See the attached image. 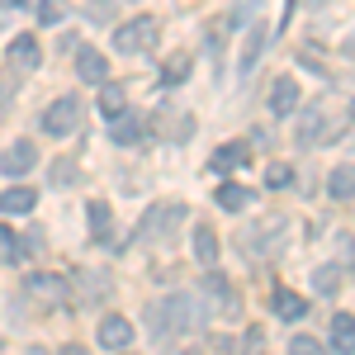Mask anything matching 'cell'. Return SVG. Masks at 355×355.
Instances as JSON below:
<instances>
[{"label": "cell", "mask_w": 355, "mask_h": 355, "mask_svg": "<svg viewBox=\"0 0 355 355\" xmlns=\"http://www.w3.org/2000/svg\"><path fill=\"white\" fill-rule=\"evenodd\" d=\"M62 15H67L62 0H38V24H62Z\"/></svg>", "instance_id": "f1b7e54d"}, {"label": "cell", "mask_w": 355, "mask_h": 355, "mask_svg": "<svg viewBox=\"0 0 355 355\" xmlns=\"http://www.w3.org/2000/svg\"><path fill=\"white\" fill-rule=\"evenodd\" d=\"M28 294L43 299V303H67V299H71L67 279H57V275H28Z\"/></svg>", "instance_id": "30bf717a"}, {"label": "cell", "mask_w": 355, "mask_h": 355, "mask_svg": "<svg viewBox=\"0 0 355 355\" xmlns=\"http://www.w3.org/2000/svg\"><path fill=\"white\" fill-rule=\"evenodd\" d=\"M57 355H90V351H85V346H62Z\"/></svg>", "instance_id": "836d02e7"}, {"label": "cell", "mask_w": 355, "mask_h": 355, "mask_svg": "<svg viewBox=\"0 0 355 355\" xmlns=\"http://www.w3.org/2000/svg\"><path fill=\"white\" fill-rule=\"evenodd\" d=\"M175 223H185V204H180V199H171V204H162V209H152V214L142 218V227H137V242L171 237V227H175Z\"/></svg>", "instance_id": "277c9868"}, {"label": "cell", "mask_w": 355, "mask_h": 355, "mask_svg": "<svg viewBox=\"0 0 355 355\" xmlns=\"http://www.w3.org/2000/svg\"><path fill=\"white\" fill-rule=\"evenodd\" d=\"M270 308H275V318H284V322H299L303 313H308V299H303V294H294V289H275Z\"/></svg>", "instance_id": "7c38bea8"}, {"label": "cell", "mask_w": 355, "mask_h": 355, "mask_svg": "<svg viewBox=\"0 0 355 355\" xmlns=\"http://www.w3.org/2000/svg\"><path fill=\"white\" fill-rule=\"evenodd\" d=\"M114 10H119V0H90V5H85V19H90V24H110Z\"/></svg>", "instance_id": "4316f807"}, {"label": "cell", "mask_w": 355, "mask_h": 355, "mask_svg": "<svg viewBox=\"0 0 355 355\" xmlns=\"http://www.w3.org/2000/svg\"><path fill=\"white\" fill-rule=\"evenodd\" d=\"M81 180V166H76V157H57L53 166H48V185L53 190H71Z\"/></svg>", "instance_id": "2e32d148"}, {"label": "cell", "mask_w": 355, "mask_h": 355, "mask_svg": "<svg viewBox=\"0 0 355 355\" xmlns=\"http://www.w3.org/2000/svg\"><path fill=\"white\" fill-rule=\"evenodd\" d=\"M76 71H81L90 85H105V76H110V62L95 53V48H81V53H76Z\"/></svg>", "instance_id": "9a60e30c"}, {"label": "cell", "mask_w": 355, "mask_h": 355, "mask_svg": "<svg viewBox=\"0 0 355 355\" xmlns=\"http://www.w3.org/2000/svg\"><path fill=\"white\" fill-rule=\"evenodd\" d=\"M194 261H199V266H209V270L218 266V237H214V227H209V223H199V227H194Z\"/></svg>", "instance_id": "5bb4252c"}, {"label": "cell", "mask_w": 355, "mask_h": 355, "mask_svg": "<svg viewBox=\"0 0 355 355\" xmlns=\"http://www.w3.org/2000/svg\"><path fill=\"white\" fill-rule=\"evenodd\" d=\"M190 67H194L190 53H171V57L162 62V81H166V85H180L185 76H190Z\"/></svg>", "instance_id": "7402d4cb"}, {"label": "cell", "mask_w": 355, "mask_h": 355, "mask_svg": "<svg viewBox=\"0 0 355 355\" xmlns=\"http://www.w3.org/2000/svg\"><path fill=\"white\" fill-rule=\"evenodd\" d=\"M199 322H204V308H199L194 294H171V299H162V303H152V308H147V327H152L157 341L185 336V331L199 327Z\"/></svg>", "instance_id": "6da1fadb"}, {"label": "cell", "mask_w": 355, "mask_h": 355, "mask_svg": "<svg viewBox=\"0 0 355 355\" xmlns=\"http://www.w3.org/2000/svg\"><path fill=\"white\" fill-rule=\"evenodd\" d=\"M327 194L331 199H355V166L346 162V166H336L327 175Z\"/></svg>", "instance_id": "d6986e66"}, {"label": "cell", "mask_w": 355, "mask_h": 355, "mask_svg": "<svg viewBox=\"0 0 355 355\" xmlns=\"http://www.w3.org/2000/svg\"><path fill=\"white\" fill-rule=\"evenodd\" d=\"M327 346L341 351V355H355V318L351 313H336V318H331V341Z\"/></svg>", "instance_id": "4fadbf2b"}, {"label": "cell", "mask_w": 355, "mask_h": 355, "mask_svg": "<svg viewBox=\"0 0 355 355\" xmlns=\"http://www.w3.org/2000/svg\"><path fill=\"white\" fill-rule=\"evenodd\" d=\"M218 53H223V24H209V57L218 62Z\"/></svg>", "instance_id": "1f68e13d"}, {"label": "cell", "mask_w": 355, "mask_h": 355, "mask_svg": "<svg viewBox=\"0 0 355 355\" xmlns=\"http://www.w3.org/2000/svg\"><path fill=\"white\" fill-rule=\"evenodd\" d=\"M289 355H327V346L313 336H289Z\"/></svg>", "instance_id": "83f0119b"}, {"label": "cell", "mask_w": 355, "mask_h": 355, "mask_svg": "<svg viewBox=\"0 0 355 355\" xmlns=\"http://www.w3.org/2000/svg\"><path fill=\"white\" fill-rule=\"evenodd\" d=\"M313 289L331 299V294L341 289V266H318V270H313Z\"/></svg>", "instance_id": "484cf974"}, {"label": "cell", "mask_w": 355, "mask_h": 355, "mask_svg": "<svg viewBox=\"0 0 355 355\" xmlns=\"http://www.w3.org/2000/svg\"><path fill=\"white\" fill-rule=\"evenodd\" d=\"M351 119H355V100H351Z\"/></svg>", "instance_id": "d590c367"}, {"label": "cell", "mask_w": 355, "mask_h": 355, "mask_svg": "<svg viewBox=\"0 0 355 355\" xmlns=\"http://www.w3.org/2000/svg\"><path fill=\"white\" fill-rule=\"evenodd\" d=\"M33 204H38V190H28V185H19V190H5V194H0V214H5V218L33 214Z\"/></svg>", "instance_id": "8fae6325"}, {"label": "cell", "mask_w": 355, "mask_h": 355, "mask_svg": "<svg viewBox=\"0 0 355 355\" xmlns=\"http://www.w3.org/2000/svg\"><path fill=\"white\" fill-rule=\"evenodd\" d=\"M33 166H38V147H33L28 137L10 142V152H0V171H5V175H28Z\"/></svg>", "instance_id": "8992f818"}, {"label": "cell", "mask_w": 355, "mask_h": 355, "mask_svg": "<svg viewBox=\"0 0 355 355\" xmlns=\"http://www.w3.org/2000/svg\"><path fill=\"white\" fill-rule=\"evenodd\" d=\"M157 128H162L166 137H171V142H185V137H190V114H180V110H162V119H157Z\"/></svg>", "instance_id": "ac0fdd59"}, {"label": "cell", "mask_w": 355, "mask_h": 355, "mask_svg": "<svg viewBox=\"0 0 355 355\" xmlns=\"http://www.w3.org/2000/svg\"><path fill=\"white\" fill-rule=\"evenodd\" d=\"M0 256H5V261H19V242H15L10 227H0Z\"/></svg>", "instance_id": "4dcf8cb0"}, {"label": "cell", "mask_w": 355, "mask_h": 355, "mask_svg": "<svg viewBox=\"0 0 355 355\" xmlns=\"http://www.w3.org/2000/svg\"><path fill=\"white\" fill-rule=\"evenodd\" d=\"M28 355H43V351H28Z\"/></svg>", "instance_id": "8d00e7d4"}, {"label": "cell", "mask_w": 355, "mask_h": 355, "mask_svg": "<svg viewBox=\"0 0 355 355\" xmlns=\"http://www.w3.org/2000/svg\"><path fill=\"white\" fill-rule=\"evenodd\" d=\"M256 5H261V0H237V5H232V24H237V19H246Z\"/></svg>", "instance_id": "d6a6232c"}, {"label": "cell", "mask_w": 355, "mask_h": 355, "mask_svg": "<svg viewBox=\"0 0 355 355\" xmlns=\"http://www.w3.org/2000/svg\"><path fill=\"white\" fill-rule=\"evenodd\" d=\"M85 218H90V237L95 242H110V204L105 199H90L85 204Z\"/></svg>", "instance_id": "ffe728a7"}, {"label": "cell", "mask_w": 355, "mask_h": 355, "mask_svg": "<svg viewBox=\"0 0 355 355\" xmlns=\"http://www.w3.org/2000/svg\"><path fill=\"white\" fill-rule=\"evenodd\" d=\"M0 5H5V10H24L28 0H0Z\"/></svg>", "instance_id": "e575fe53"}, {"label": "cell", "mask_w": 355, "mask_h": 355, "mask_svg": "<svg viewBox=\"0 0 355 355\" xmlns=\"http://www.w3.org/2000/svg\"><path fill=\"white\" fill-rule=\"evenodd\" d=\"M157 33H162V19H157V15H137L133 24L114 28V48L123 57H137V53H147V48L157 43Z\"/></svg>", "instance_id": "7a4b0ae2"}, {"label": "cell", "mask_w": 355, "mask_h": 355, "mask_svg": "<svg viewBox=\"0 0 355 355\" xmlns=\"http://www.w3.org/2000/svg\"><path fill=\"white\" fill-rule=\"evenodd\" d=\"M266 43H270V33H266V24H251L242 38V57H237V76H251L256 71V62H261V53H266Z\"/></svg>", "instance_id": "52a82bcc"}, {"label": "cell", "mask_w": 355, "mask_h": 355, "mask_svg": "<svg viewBox=\"0 0 355 355\" xmlns=\"http://www.w3.org/2000/svg\"><path fill=\"white\" fill-rule=\"evenodd\" d=\"M204 289H209V294L218 299L223 313H232V308H237V289L227 284V275H223V270H209V275H204Z\"/></svg>", "instance_id": "e0dca14e"}, {"label": "cell", "mask_w": 355, "mask_h": 355, "mask_svg": "<svg viewBox=\"0 0 355 355\" xmlns=\"http://www.w3.org/2000/svg\"><path fill=\"white\" fill-rule=\"evenodd\" d=\"M218 204L227 209V214H242L246 204H251V194H246L237 180H227V185H218Z\"/></svg>", "instance_id": "cb8c5ba5"}, {"label": "cell", "mask_w": 355, "mask_h": 355, "mask_svg": "<svg viewBox=\"0 0 355 355\" xmlns=\"http://www.w3.org/2000/svg\"><path fill=\"white\" fill-rule=\"evenodd\" d=\"M100 110L110 114V119H119V114L128 110V100H123V85H110V81L100 85Z\"/></svg>", "instance_id": "d4e9b609"}, {"label": "cell", "mask_w": 355, "mask_h": 355, "mask_svg": "<svg viewBox=\"0 0 355 355\" xmlns=\"http://www.w3.org/2000/svg\"><path fill=\"white\" fill-rule=\"evenodd\" d=\"M289 180H294V171H289V166H279V162H275L270 171H266V185H270V190H284Z\"/></svg>", "instance_id": "f546056e"}, {"label": "cell", "mask_w": 355, "mask_h": 355, "mask_svg": "<svg viewBox=\"0 0 355 355\" xmlns=\"http://www.w3.org/2000/svg\"><path fill=\"white\" fill-rule=\"evenodd\" d=\"M81 128V100L76 95H62V100H53L48 105V114H43V133L48 137H67Z\"/></svg>", "instance_id": "3957f363"}, {"label": "cell", "mask_w": 355, "mask_h": 355, "mask_svg": "<svg viewBox=\"0 0 355 355\" xmlns=\"http://www.w3.org/2000/svg\"><path fill=\"white\" fill-rule=\"evenodd\" d=\"M38 62H43V53H38V38H28V33L10 38V71H33Z\"/></svg>", "instance_id": "9c48e42d"}, {"label": "cell", "mask_w": 355, "mask_h": 355, "mask_svg": "<svg viewBox=\"0 0 355 355\" xmlns=\"http://www.w3.org/2000/svg\"><path fill=\"white\" fill-rule=\"evenodd\" d=\"M110 137L119 142V147H133L137 137H142V123H137V114L123 110V119H114V123H110Z\"/></svg>", "instance_id": "44dd1931"}, {"label": "cell", "mask_w": 355, "mask_h": 355, "mask_svg": "<svg viewBox=\"0 0 355 355\" xmlns=\"http://www.w3.org/2000/svg\"><path fill=\"white\" fill-rule=\"evenodd\" d=\"M100 346L105 351H128V341H133V322L123 318V313H110V318H100Z\"/></svg>", "instance_id": "5b68a950"}, {"label": "cell", "mask_w": 355, "mask_h": 355, "mask_svg": "<svg viewBox=\"0 0 355 355\" xmlns=\"http://www.w3.org/2000/svg\"><path fill=\"white\" fill-rule=\"evenodd\" d=\"M299 100H303V90L294 76H279V81L270 85V114L275 119H289V114L299 110Z\"/></svg>", "instance_id": "ba28073f"}, {"label": "cell", "mask_w": 355, "mask_h": 355, "mask_svg": "<svg viewBox=\"0 0 355 355\" xmlns=\"http://www.w3.org/2000/svg\"><path fill=\"white\" fill-rule=\"evenodd\" d=\"M246 157H251V152H246L242 142H223L218 152H214V162H209V166H214V171H232V166H242Z\"/></svg>", "instance_id": "603a6c76"}]
</instances>
